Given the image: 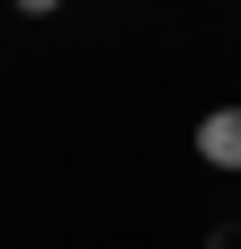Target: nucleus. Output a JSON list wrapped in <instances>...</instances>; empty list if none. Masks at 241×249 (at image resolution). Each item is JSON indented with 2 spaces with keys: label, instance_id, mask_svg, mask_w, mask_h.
Segmentation results:
<instances>
[{
  "label": "nucleus",
  "instance_id": "f03ea898",
  "mask_svg": "<svg viewBox=\"0 0 241 249\" xmlns=\"http://www.w3.org/2000/svg\"><path fill=\"white\" fill-rule=\"evenodd\" d=\"M18 9H27V18H45V9H63V0H18Z\"/></svg>",
  "mask_w": 241,
  "mask_h": 249
},
{
  "label": "nucleus",
  "instance_id": "f257e3e1",
  "mask_svg": "<svg viewBox=\"0 0 241 249\" xmlns=\"http://www.w3.org/2000/svg\"><path fill=\"white\" fill-rule=\"evenodd\" d=\"M197 160L205 169H241V107H205L197 116Z\"/></svg>",
  "mask_w": 241,
  "mask_h": 249
}]
</instances>
